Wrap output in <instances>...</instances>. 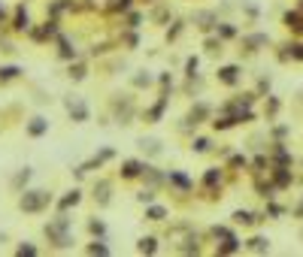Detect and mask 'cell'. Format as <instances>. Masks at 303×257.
I'll return each instance as SVG.
<instances>
[{"label":"cell","instance_id":"cell-7","mask_svg":"<svg viewBox=\"0 0 303 257\" xmlns=\"http://www.w3.org/2000/svg\"><path fill=\"white\" fill-rule=\"evenodd\" d=\"M139 251H142V254H152V251H155V239H152V236L139 239Z\"/></svg>","mask_w":303,"mask_h":257},{"label":"cell","instance_id":"cell-8","mask_svg":"<svg viewBox=\"0 0 303 257\" xmlns=\"http://www.w3.org/2000/svg\"><path fill=\"white\" fill-rule=\"evenodd\" d=\"M234 221H237V224H255L258 218H255V215H248V212H237V215H234Z\"/></svg>","mask_w":303,"mask_h":257},{"label":"cell","instance_id":"cell-9","mask_svg":"<svg viewBox=\"0 0 303 257\" xmlns=\"http://www.w3.org/2000/svg\"><path fill=\"white\" fill-rule=\"evenodd\" d=\"M15 76H19V67H3V70H0V82L15 79Z\"/></svg>","mask_w":303,"mask_h":257},{"label":"cell","instance_id":"cell-2","mask_svg":"<svg viewBox=\"0 0 303 257\" xmlns=\"http://www.w3.org/2000/svg\"><path fill=\"white\" fill-rule=\"evenodd\" d=\"M67 109H70V115H73L76 121H85V118H88V109H85V103H82V100H70V103H67Z\"/></svg>","mask_w":303,"mask_h":257},{"label":"cell","instance_id":"cell-6","mask_svg":"<svg viewBox=\"0 0 303 257\" xmlns=\"http://www.w3.org/2000/svg\"><path fill=\"white\" fill-rule=\"evenodd\" d=\"M285 24H288V27H294V30H303V19H300V15H285Z\"/></svg>","mask_w":303,"mask_h":257},{"label":"cell","instance_id":"cell-10","mask_svg":"<svg viewBox=\"0 0 303 257\" xmlns=\"http://www.w3.org/2000/svg\"><path fill=\"white\" fill-rule=\"evenodd\" d=\"M28 27V12L19 9V15H15V30H25Z\"/></svg>","mask_w":303,"mask_h":257},{"label":"cell","instance_id":"cell-15","mask_svg":"<svg viewBox=\"0 0 303 257\" xmlns=\"http://www.w3.org/2000/svg\"><path fill=\"white\" fill-rule=\"evenodd\" d=\"M88 251H91V254H106V251H110V248H106V245H97V242H94V245L88 248Z\"/></svg>","mask_w":303,"mask_h":257},{"label":"cell","instance_id":"cell-14","mask_svg":"<svg viewBox=\"0 0 303 257\" xmlns=\"http://www.w3.org/2000/svg\"><path fill=\"white\" fill-rule=\"evenodd\" d=\"M170 179H173V182H176V185H182V187H188V179H185V176H179V173H173V176H170Z\"/></svg>","mask_w":303,"mask_h":257},{"label":"cell","instance_id":"cell-1","mask_svg":"<svg viewBox=\"0 0 303 257\" xmlns=\"http://www.w3.org/2000/svg\"><path fill=\"white\" fill-rule=\"evenodd\" d=\"M49 200H52V197H49L46 191H30V194L22 197V209H25V212H40Z\"/></svg>","mask_w":303,"mask_h":257},{"label":"cell","instance_id":"cell-20","mask_svg":"<svg viewBox=\"0 0 303 257\" xmlns=\"http://www.w3.org/2000/svg\"><path fill=\"white\" fill-rule=\"evenodd\" d=\"M134 82H137V85H149V82H152V76H149V73H146V76H137Z\"/></svg>","mask_w":303,"mask_h":257},{"label":"cell","instance_id":"cell-18","mask_svg":"<svg viewBox=\"0 0 303 257\" xmlns=\"http://www.w3.org/2000/svg\"><path fill=\"white\" fill-rule=\"evenodd\" d=\"M194 148H197V151H206V148H209V140H197V142H194Z\"/></svg>","mask_w":303,"mask_h":257},{"label":"cell","instance_id":"cell-17","mask_svg":"<svg viewBox=\"0 0 303 257\" xmlns=\"http://www.w3.org/2000/svg\"><path fill=\"white\" fill-rule=\"evenodd\" d=\"M194 73H197V58L188 61V76H194Z\"/></svg>","mask_w":303,"mask_h":257},{"label":"cell","instance_id":"cell-12","mask_svg":"<svg viewBox=\"0 0 303 257\" xmlns=\"http://www.w3.org/2000/svg\"><path fill=\"white\" fill-rule=\"evenodd\" d=\"M164 215H167V212L161 209V206H152V209H149V218H152V221H161Z\"/></svg>","mask_w":303,"mask_h":257},{"label":"cell","instance_id":"cell-11","mask_svg":"<svg viewBox=\"0 0 303 257\" xmlns=\"http://www.w3.org/2000/svg\"><path fill=\"white\" fill-rule=\"evenodd\" d=\"M248 248L252 251H267V239H261V236H255L252 242H248Z\"/></svg>","mask_w":303,"mask_h":257},{"label":"cell","instance_id":"cell-5","mask_svg":"<svg viewBox=\"0 0 303 257\" xmlns=\"http://www.w3.org/2000/svg\"><path fill=\"white\" fill-rule=\"evenodd\" d=\"M46 127H49L46 118H33V121L28 124V133H30V136H40V133H46Z\"/></svg>","mask_w":303,"mask_h":257},{"label":"cell","instance_id":"cell-3","mask_svg":"<svg viewBox=\"0 0 303 257\" xmlns=\"http://www.w3.org/2000/svg\"><path fill=\"white\" fill-rule=\"evenodd\" d=\"M219 79L227 82V85H234L240 79V70H237V67H224V70H219Z\"/></svg>","mask_w":303,"mask_h":257},{"label":"cell","instance_id":"cell-19","mask_svg":"<svg viewBox=\"0 0 303 257\" xmlns=\"http://www.w3.org/2000/svg\"><path fill=\"white\" fill-rule=\"evenodd\" d=\"M19 254H37V248L33 245H19Z\"/></svg>","mask_w":303,"mask_h":257},{"label":"cell","instance_id":"cell-4","mask_svg":"<svg viewBox=\"0 0 303 257\" xmlns=\"http://www.w3.org/2000/svg\"><path fill=\"white\" fill-rule=\"evenodd\" d=\"M142 169H146V166H139L137 161H128V164H124V169H121V176H124V179H134V176L142 173Z\"/></svg>","mask_w":303,"mask_h":257},{"label":"cell","instance_id":"cell-13","mask_svg":"<svg viewBox=\"0 0 303 257\" xmlns=\"http://www.w3.org/2000/svg\"><path fill=\"white\" fill-rule=\"evenodd\" d=\"M76 203H79V194L73 191V194H70V197H64V203H61V206H64V209H67V206H76Z\"/></svg>","mask_w":303,"mask_h":257},{"label":"cell","instance_id":"cell-16","mask_svg":"<svg viewBox=\"0 0 303 257\" xmlns=\"http://www.w3.org/2000/svg\"><path fill=\"white\" fill-rule=\"evenodd\" d=\"M219 182V173H216V169H209V173H206V185H216Z\"/></svg>","mask_w":303,"mask_h":257}]
</instances>
